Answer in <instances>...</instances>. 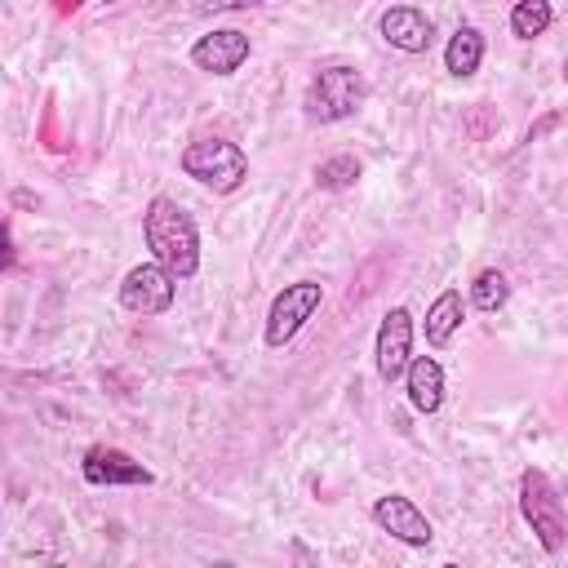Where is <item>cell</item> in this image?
<instances>
[{"mask_svg": "<svg viewBox=\"0 0 568 568\" xmlns=\"http://www.w3.org/2000/svg\"><path fill=\"white\" fill-rule=\"evenodd\" d=\"M373 355H377V373H382L386 382H395V377L408 373V364H413V315H408L404 306H390V311H386V320H382V328H377Z\"/></svg>", "mask_w": 568, "mask_h": 568, "instance_id": "7", "label": "cell"}, {"mask_svg": "<svg viewBox=\"0 0 568 568\" xmlns=\"http://www.w3.org/2000/svg\"><path fill=\"white\" fill-rule=\"evenodd\" d=\"M506 297H510V284H506L501 271H479V275H475V284H470V306H479V311H501Z\"/></svg>", "mask_w": 568, "mask_h": 568, "instance_id": "16", "label": "cell"}, {"mask_svg": "<svg viewBox=\"0 0 568 568\" xmlns=\"http://www.w3.org/2000/svg\"><path fill=\"white\" fill-rule=\"evenodd\" d=\"M457 324H462V293L457 288H444L430 302V311H426V342L430 346H448L453 333H457Z\"/></svg>", "mask_w": 568, "mask_h": 568, "instance_id": "13", "label": "cell"}, {"mask_svg": "<svg viewBox=\"0 0 568 568\" xmlns=\"http://www.w3.org/2000/svg\"><path fill=\"white\" fill-rule=\"evenodd\" d=\"M550 18H555V9H550L546 0H519V4L510 9V36L537 40V36L550 27Z\"/></svg>", "mask_w": 568, "mask_h": 568, "instance_id": "15", "label": "cell"}, {"mask_svg": "<svg viewBox=\"0 0 568 568\" xmlns=\"http://www.w3.org/2000/svg\"><path fill=\"white\" fill-rule=\"evenodd\" d=\"M564 80H568V67H564Z\"/></svg>", "mask_w": 568, "mask_h": 568, "instance_id": "20", "label": "cell"}, {"mask_svg": "<svg viewBox=\"0 0 568 568\" xmlns=\"http://www.w3.org/2000/svg\"><path fill=\"white\" fill-rule=\"evenodd\" d=\"M519 510H524L528 528L537 532V541H541L550 555H559V550L568 546V519H564V501H559L555 484L546 479V470L528 466V470L519 475Z\"/></svg>", "mask_w": 568, "mask_h": 568, "instance_id": "4", "label": "cell"}, {"mask_svg": "<svg viewBox=\"0 0 568 568\" xmlns=\"http://www.w3.org/2000/svg\"><path fill=\"white\" fill-rule=\"evenodd\" d=\"M364 93H368V89H364V75H359L355 67L333 62V67H324V71L311 75V84H306V115L320 120V124L351 120V115L359 111Z\"/></svg>", "mask_w": 568, "mask_h": 568, "instance_id": "2", "label": "cell"}, {"mask_svg": "<svg viewBox=\"0 0 568 568\" xmlns=\"http://www.w3.org/2000/svg\"><path fill=\"white\" fill-rule=\"evenodd\" d=\"M213 568H235V564H213Z\"/></svg>", "mask_w": 568, "mask_h": 568, "instance_id": "18", "label": "cell"}, {"mask_svg": "<svg viewBox=\"0 0 568 568\" xmlns=\"http://www.w3.org/2000/svg\"><path fill=\"white\" fill-rule=\"evenodd\" d=\"M315 182H320L324 191L355 186V182H359V160H355V155H333V160L315 164Z\"/></svg>", "mask_w": 568, "mask_h": 568, "instance_id": "17", "label": "cell"}, {"mask_svg": "<svg viewBox=\"0 0 568 568\" xmlns=\"http://www.w3.org/2000/svg\"><path fill=\"white\" fill-rule=\"evenodd\" d=\"M377 27H382V40L395 44L399 53H426L430 40H435V22H430L422 9H413V4H395V9H386Z\"/></svg>", "mask_w": 568, "mask_h": 568, "instance_id": "11", "label": "cell"}, {"mask_svg": "<svg viewBox=\"0 0 568 568\" xmlns=\"http://www.w3.org/2000/svg\"><path fill=\"white\" fill-rule=\"evenodd\" d=\"M373 519H377L382 532H390V537L404 541V546H430V537H435L430 519H426L408 497H399V493L377 497V501H373Z\"/></svg>", "mask_w": 568, "mask_h": 568, "instance_id": "10", "label": "cell"}, {"mask_svg": "<svg viewBox=\"0 0 568 568\" xmlns=\"http://www.w3.org/2000/svg\"><path fill=\"white\" fill-rule=\"evenodd\" d=\"M479 62H484V36L475 27H457L453 40H448V49H444V67L466 80V75L479 71Z\"/></svg>", "mask_w": 568, "mask_h": 568, "instance_id": "14", "label": "cell"}, {"mask_svg": "<svg viewBox=\"0 0 568 568\" xmlns=\"http://www.w3.org/2000/svg\"><path fill=\"white\" fill-rule=\"evenodd\" d=\"M324 302V284L320 280H297V284H284L266 311V346H284L297 337V328L320 311Z\"/></svg>", "mask_w": 568, "mask_h": 568, "instance_id": "5", "label": "cell"}, {"mask_svg": "<svg viewBox=\"0 0 568 568\" xmlns=\"http://www.w3.org/2000/svg\"><path fill=\"white\" fill-rule=\"evenodd\" d=\"M173 293H178V280H173L160 262L133 266V271L124 275V284H120V302H124V311H133V315H164V311L173 306Z\"/></svg>", "mask_w": 568, "mask_h": 568, "instance_id": "6", "label": "cell"}, {"mask_svg": "<svg viewBox=\"0 0 568 568\" xmlns=\"http://www.w3.org/2000/svg\"><path fill=\"white\" fill-rule=\"evenodd\" d=\"M248 49H253V44H248L244 31L222 27V31H209V36H200V40L191 44V62H195L200 71H209V75H235V71L244 67Z\"/></svg>", "mask_w": 568, "mask_h": 568, "instance_id": "8", "label": "cell"}, {"mask_svg": "<svg viewBox=\"0 0 568 568\" xmlns=\"http://www.w3.org/2000/svg\"><path fill=\"white\" fill-rule=\"evenodd\" d=\"M182 173L195 178L200 186L226 195L248 178V155L226 138H200L182 151Z\"/></svg>", "mask_w": 568, "mask_h": 568, "instance_id": "3", "label": "cell"}, {"mask_svg": "<svg viewBox=\"0 0 568 568\" xmlns=\"http://www.w3.org/2000/svg\"><path fill=\"white\" fill-rule=\"evenodd\" d=\"M142 235H146V248L155 253V262L173 280H191L200 271V231L178 200L155 195L142 213Z\"/></svg>", "mask_w": 568, "mask_h": 568, "instance_id": "1", "label": "cell"}, {"mask_svg": "<svg viewBox=\"0 0 568 568\" xmlns=\"http://www.w3.org/2000/svg\"><path fill=\"white\" fill-rule=\"evenodd\" d=\"M80 475H84L89 484H98V488L151 484V479H155L142 462H133L129 453H120V448H111V444H93V448L84 453V462H80Z\"/></svg>", "mask_w": 568, "mask_h": 568, "instance_id": "9", "label": "cell"}, {"mask_svg": "<svg viewBox=\"0 0 568 568\" xmlns=\"http://www.w3.org/2000/svg\"><path fill=\"white\" fill-rule=\"evenodd\" d=\"M404 382H408V386H404V390H408V404H413L417 413H435V408L444 404V368H439V359L413 355Z\"/></svg>", "mask_w": 568, "mask_h": 568, "instance_id": "12", "label": "cell"}, {"mask_svg": "<svg viewBox=\"0 0 568 568\" xmlns=\"http://www.w3.org/2000/svg\"><path fill=\"white\" fill-rule=\"evenodd\" d=\"M444 568H462V564H444Z\"/></svg>", "mask_w": 568, "mask_h": 568, "instance_id": "19", "label": "cell"}]
</instances>
